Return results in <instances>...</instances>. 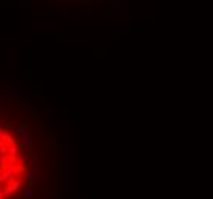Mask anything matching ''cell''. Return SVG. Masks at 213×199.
<instances>
[{
    "label": "cell",
    "instance_id": "obj_1",
    "mask_svg": "<svg viewBox=\"0 0 213 199\" xmlns=\"http://www.w3.org/2000/svg\"><path fill=\"white\" fill-rule=\"evenodd\" d=\"M23 181H25V179H23L22 176H16L14 179H11V181H9V188H11L14 193H16V191H19V190H20V187H22V184H23Z\"/></svg>",
    "mask_w": 213,
    "mask_h": 199
},
{
    "label": "cell",
    "instance_id": "obj_2",
    "mask_svg": "<svg viewBox=\"0 0 213 199\" xmlns=\"http://www.w3.org/2000/svg\"><path fill=\"white\" fill-rule=\"evenodd\" d=\"M20 194H22V199H32L34 197V190H32V185L20 190Z\"/></svg>",
    "mask_w": 213,
    "mask_h": 199
},
{
    "label": "cell",
    "instance_id": "obj_3",
    "mask_svg": "<svg viewBox=\"0 0 213 199\" xmlns=\"http://www.w3.org/2000/svg\"><path fill=\"white\" fill-rule=\"evenodd\" d=\"M22 150H23V147L19 146L17 142H14V144H11V146L8 147V153H9V155H20Z\"/></svg>",
    "mask_w": 213,
    "mask_h": 199
},
{
    "label": "cell",
    "instance_id": "obj_4",
    "mask_svg": "<svg viewBox=\"0 0 213 199\" xmlns=\"http://www.w3.org/2000/svg\"><path fill=\"white\" fill-rule=\"evenodd\" d=\"M16 167V170H17V175H22V173H25L26 172V169H28V164L25 163V161H22V159H20V161L14 166Z\"/></svg>",
    "mask_w": 213,
    "mask_h": 199
},
{
    "label": "cell",
    "instance_id": "obj_5",
    "mask_svg": "<svg viewBox=\"0 0 213 199\" xmlns=\"http://www.w3.org/2000/svg\"><path fill=\"white\" fill-rule=\"evenodd\" d=\"M17 176V170H16V167L14 166H8L6 167V178L11 181V179H14Z\"/></svg>",
    "mask_w": 213,
    "mask_h": 199
},
{
    "label": "cell",
    "instance_id": "obj_6",
    "mask_svg": "<svg viewBox=\"0 0 213 199\" xmlns=\"http://www.w3.org/2000/svg\"><path fill=\"white\" fill-rule=\"evenodd\" d=\"M5 142H6V146L9 147L11 144H14V142H17V141L14 139V135H12V133L6 132V133H5Z\"/></svg>",
    "mask_w": 213,
    "mask_h": 199
},
{
    "label": "cell",
    "instance_id": "obj_7",
    "mask_svg": "<svg viewBox=\"0 0 213 199\" xmlns=\"http://www.w3.org/2000/svg\"><path fill=\"white\" fill-rule=\"evenodd\" d=\"M19 161H20V159H19V155H9V153H8V164H9V166H16Z\"/></svg>",
    "mask_w": 213,
    "mask_h": 199
},
{
    "label": "cell",
    "instance_id": "obj_8",
    "mask_svg": "<svg viewBox=\"0 0 213 199\" xmlns=\"http://www.w3.org/2000/svg\"><path fill=\"white\" fill-rule=\"evenodd\" d=\"M6 179H8V178H6V169L0 167V184H3Z\"/></svg>",
    "mask_w": 213,
    "mask_h": 199
},
{
    "label": "cell",
    "instance_id": "obj_9",
    "mask_svg": "<svg viewBox=\"0 0 213 199\" xmlns=\"http://www.w3.org/2000/svg\"><path fill=\"white\" fill-rule=\"evenodd\" d=\"M0 126H8V123H6L5 118H0Z\"/></svg>",
    "mask_w": 213,
    "mask_h": 199
},
{
    "label": "cell",
    "instance_id": "obj_10",
    "mask_svg": "<svg viewBox=\"0 0 213 199\" xmlns=\"http://www.w3.org/2000/svg\"><path fill=\"white\" fill-rule=\"evenodd\" d=\"M5 133H6V132H3L2 129H0V139H5Z\"/></svg>",
    "mask_w": 213,
    "mask_h": 199
},
{
    "label": "cell",
    "instance_id": "obj_11",
    "mask_svg": "<svg viewBox=\"0 0 213 199\" xmlns=\"http://www.w3.org/2000/svg\"><path fill=\"white\" fill-rule=\"evenodd\" d=\"M0 199H5V196H3V194H0Z\"/></svg>",
    "mask_w": 213,
    "mask_h": 199
}]
</instances>
